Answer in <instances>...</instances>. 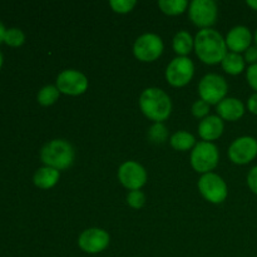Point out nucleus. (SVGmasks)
<instances>
[{
  "mask_svg": "<svg viewBox=\"0 0 257 257\" xmlns=\"http://www.w3.org/2000/svg\"><path fill=\"white\" fill-rule=\"evenodd\" d=\"M195 50L200 60L206 64L221 63L227 54V45L222 35L213 29H202L195 38Z\"/></svg>",
  "mask_w": 257,
  "mask_h": 257,
  "instance_id": "f257e3e1",
  "label": "nucleus"
},
{
  "mask_svg": "<svg viewBox=\"0 0 257 257\" xmlns=\"http://www.w3.org/2000/svg\"><path fill=\"white\" fill-rule=\"evenodd\" d=\"M140 107L143 114L156 123H162L172 112L170 95L160 88H147L140 98Z\"/></svg>",
  "mask_w": 257,
  "mask_h": 257,
  "instance_id": "f03ea898",
  "label": "nucleus"
},
{
  "mask_svg": "<svg viewBox=\"0 0 257 257\" xmlns=\"http://www.w3.org/2000/svg\"><path fill=\"white\" fill-rule=\"evenodd\" d=\"M40 158L47 167L57 171L65 170L74 161V148L64 140L50 141L42 148Z\"/></svg>",
  "mask_w": 257,
  "mask_h": 257,
  "instance_id": "7ed1b4c3",
  "label": "nucleus"
},
{
  "mask_svg": "<svg viewBox=\"0 0 257 257\" xmlns=\"http://www.w3.org/2000/svg\"><path fill=\"white\" fill-rule=\"evenodd\" d=\"M218 163V150L213 143L200 142L191 153V165L198 173H210Z\"/></svg>",
  "mask_w": 257,
  "mask_h": 257,
  "instance_id": "20e7f679",
  "label": "nucleus"
},
{
  "mask_svg": "<svg viewBox=\"0 0 257 257\" xmlns=\"http://www.w3.org/2000/svg\"><path fill=\"white\" fill-rule=\"evenodd\" d=\"M228 85L225 78L218 74H207L201 79L198 84V93L201 99L208 104H218L225 99Z\"/></svg>",
  "mask_w": 257,
  "mask_h": 257,
  "instance_id": "39448f33",
  "label": "nucleus"
},
{
  "mask_svg": "<svg viewBox=\"0 0 257 257\" xmlns=\"http://www.w3.org/2000/svg\"><path fill=\"white\" fill-rule=\"evenodd\" d=\"M193 24L202 29H210L217 19V5L213 0H193L188 10Z\"/></svg>",
  "mask_w": 257,
  "mask_h": 257,
  "instance_id": "423d86ee",
  "label": "nucleus"
},
{
  "mask_svg": "<svg viewBox=\"0 0 257 257\" xmlns=\"http://www.w3.org/2000/svg\"><path fill=\"white\" fill-rule=\"evenodd\" d=\"M195 65L187 57H177L168 64L166 79L173 87H185L192 79Z\"/></svg>",
  "mask_w": 257,
  "mask_h": 257,
  "instance_id": "0eeeda50",
  "label": "nucleus"
},
{
  "mask_svg": "<svg viewBox=\"0 0 257 257\" xmlns=\"http://www.w3.org/2000/svg\"><path fill=\"white\" fill-rule=\"evenodd\" d=\"M163 52V42L157 34L147 33L136 40L133 45L135 57L141 62H153Z\"/></svg>",
  "mask_w": 257,
  "mask_h": 257,
  "instance_id": "6e6552de",
  "label": "nucleus"
},
{
  "mask_svg": "<svg viewBox=\"0 0 257 257\" xmlns=\"http://www.w3.org/2000/svg\"><path fill=\"white\" fill-rule=\"evenodd\" d=\"M198 188L203 197L212 203H221L227 197V185L216 173H205L198 181Z\"/></svg>",
  "mask_w": 257,
  "mask_h": 257,
  "instance_id": "1a4fd4ad",
  "label": "nucleus"
},
{
  "mask_svg": "<svg viewBox=\"0 0 257 257\" xmlns=\"http://www.w3.org/2000/svg\"><path fill=\"white\" fill-rule=\"evenodd\" d=\"M57 88L63 94L80 95L87 90L88 79L78 70H63L57 78Z\"/></svg>",
  "mask_w": 257,
  "mask_h": 257,
  "instance_id": "9d476101",
  "label": "nucleus"
},
{
  "mask_svg": "<svg viewBox=\"0 0 257 257\" xmlns=\"http://www.w3.org/2000/svg\"><path fill=\"white\" fill-rule=\"evenodd\" d=\"M257 156V141L253 137H240L228 148V157L236 165H247Z\"/></svg>",
  "mask_w": 257,
  "mask_h": 257,
  "instance_id": "9b49d317",
  "label": "nucleus"
},
{
  "mask_svg": "<svg viewBox=\"0 0 257 257\" xmlns=\"http://www.w3.org/2000/svg\"><path fill=\"white\" fill-rule=\"evenodd\" d=\"M118 178L125 188L131 191L140 190L147 181V172L140 163L127 161L118 170Z\"/></svg>",
  "mask_w": 257,
  "mask_h": 257,
  "instance_id": "f8f14e48",
  "label": "nucleus"
},
{
  "mask_svg": "<svg viewBox=\"0 0 257 257\" xmlns=\"http://www.w3.org/2000/svg\"><path fill=\"white\" fill-rule=\"evenodd\" d=\"M78 245L84 252H102L109 245V235L102 228H88L79 236Z\"/></svg>",
  "mask_w": 257,
  "mask_h": 257,
  "instance_id": "ddd939ff",
  "label": "nucleus"
},
{
  "mask_svg": "<svg viewBox=\"0 0 257 257\" xmlns=\"http://www.w3.org/2000/svg\"><path fill=\"white\" fill-rule=\"evenodd\" d=\"M226 45L228 49L233 53L246 52L248 48L251 47V42H252V35L248 28L243 27V25H238V27L232 28L228 32L227 37H226Z\"/></svg>",
  "mask_w": 257,
  "mask_h": 257,
  "instance_id": "4468645a",
  "label": "nucleus"
},
{
  "mask_svg": "<svg viewBox=\"0 0 257 257\" xmlns=\"http://www.w3.org/2000/svg\"><path fill=\"white\" fill-rule=\"evenodd\" d=\"M223 132V122L218 115H207L201 120L198 125V133L205 142L220 138Z\"/></svg>",
  "mask_w": 257,
  "mask_h": 257,
  "instance_id": "2eb2a0df",
  "label": "nucleus"
},
{
  "mask_svg": "<svg viewBox=\"0 0 257 257\" xmlns=\"http://www.w3.org/2000/svg\"><path fill=\"white\" fill-rule=\"evenodd\" d=\"M217 113L221 119L235 122L243 115L245 105L237 98H225L217 104Z\"/></svg>",
  "mask_w": 257,
  "mask_h": 257,
  "instance_id": "dca6fc26",
  "label": "nucleus"
},
{
  "mask_svg": "<svg viewBox=\"0 0 257 257\" xmlns=\"http://www.w3.org/2000/svg\"><path fill=\"white\" fill-rule=\"evenodd\" d=\"M58 180H59V171L54 170L52 167H44L39 168L34 175V183L37 187L43 188V190H48L57 185Z\"/></svg>",
  "mask_w": 257,
  "mask_h": 257,
  "instance_id": "f3484780",
  "label": "nucleus"
},
{
  "mask_svg": "<svg viewBox=\"0 0 257 257\" xmlns=\"http://www.w3.org/2000/svg\"><path fill=\"white\" fill-rule=\"evenodd\" d=\"M221 64L226 73L231 75H237L245 69V58H242V55L238 53L230 52L225 55Z\"/></svg>",
  "mask_w": 257,
  "mask_h": 257,
  "instance_id": "a211bd4d",
  "label": "nucleus"
},
{
  "mask_svg": "<svg viewBox=\"0 0 257 257\" xmlns=\"http://www.w3.org/2000/svg\"><path fill=\"white\" fill-rule=\"evenodd\" d=\"M195 47V39L191 37L190 33L178 32L173 38V49L177 53L178 57H186L191 53L192 48Z\"/></svg>",
  "mask_w": 257,
  "mask_h": 257,
  "instance_id": "6ab92c4d",
  "label": "nucleus"
},
{
  "mask_svg": "<svg viewBox=\"0 0 257 257\" xmlns=\"http://www.w3.org/2000/svg\"><path fill=\"white\" fill-rule=\"evenodd\" d=\"M170 142L171 146L176 151H188L195 146L196 140L191 133L185 132V131H180V132H176L171 137Z\"/></svg>",
  "mask_w": 257,
  "mask_h": 257,
  "instance_id": "aec40b11",
  "label": "nucleus"
},
{
  "mask_svg": "<svg viewBox=\"0 0 257 257\" xmlns=\"http://www.w3.org/2000/svg\"><path fill=\"white\" fill-rule=\"evenodd\" d=\"M158 7L165 14L178 15L187 9L188 3L186 0H160Z\"/></svg>",
  "mask_w": 257,
  "mask_h": 257,
  "instance_id": "412c9836",
  "label": "nucleus"
},
{
  "mask_svg": "<svg viewBox=\"0 0 257 257\" xmlns=\"http://www.w3.org/2000/svg\"><path fill=\"white\" fill-rule=\"evenodd\" d=\"M59 90H58L57 85H45L38 93V102L42 105H52L57 102L59 98Z\"/></svg>",
  "mask_w": 257,
  "mask_h": 257,
  "instance_id": "4be33fe9",
  "label": "nucleus"
},
{
  "mask_svg": "<svg viewBox=\"0 0 257 257\" xmlns=\"http://www.w3.org/2000/svg\"><path fill=\"white\" fill-rule=\"evenodd\" d=\"M25 35L18 28H12V29H7L4 35V42L10 47H20L24 43Z\"/></svg>",
  "mask_w": 257,
  "mask_h": 257,
  "instance_id": "5701e85b",
  "label": "nucleus"
},
{
  "mask_svg": "<svg viewBox=\"0 0 257 257\" xmlns=\"http://www.w3.org/2000/svg\"><path fill=\"white\" fill-rule=\"evenodd\" d=\"M148 136H150V140L152 141V142L163 143L167 140V128H166L162 123H155V124L151 127Z\"/></svg>",
  "mask_w": 257,
  "mask_h": 257,
  "instance_id": "b1692460",
  "label": "nucleus"
},
{
  "mask_svg": "<svg viewBox=\"0 0 257 257\" xmlns=\"http://www.w3.org/2000/svg\"><path fill=\"white\" fill-rule=\"evenodd\" d=\"M109 5L115 13L125 14L136 7V2L135 0H110Z\"/></svg>",
  "mask_w": 257,
  "mask_h": 257,
  "instance_id": "393cba45",
  "label": "nucleus"
},
{
  "mask_svg": "<svg viewBox=\"0 0 257 257\" xmlns=\"http://www.w3.org/2000/svg\"><path fill=\"white\" fill-rule=\"evenodd\" d=\"M127 202L133 208H142L146 203V196L142 191H131L127 196Z\"/></svg>",
  "mask_w": 257,
  "mask_h": 257,
  "instance_id": "a878e982",
  "label": "nucleus"
},
{
  "mask_svg": "<svg viewBox=\"0 0 257 257\" xmlns=\"http://www.w3.org/2000/svg\"><path fill=\"white\" fill-rule=\"evenodd\" d=\"M208 110H210V104L206 103L205 100L200 99L197 102L193 103L192 105V114L196 118H206V115L208 114Z\"/></svg>",
  "mask_w": 257,
  "mask_h": 257,
  "instance_id": "bb28decb",
  "label": "nucleus"
},
{
  "mask_svg": "<svg viewBox=\"0 0 257 257\" xmlns=\"http://www.w3.org/2000/svg\"><path fill=\"white\" fill-rule=\"evenodd\" d=\"M246 78H247V82L248 84H250V87L252 88V89H255L257 93V63L256 64L250 65V67L247 68Z\"/></svg>",
  "mask_w": 257,
  "mask_h": 257,
  "instance_id": "cd10ccee",
  "label": "nucleus"
},
{
  "mask_svg": "<svg viewBox=\"0 0 257 257\" xmlns=\"http://www.w3.org/2000/svg\"><path fill=\"white\" fill-rule=\"evenodd\" d=\"M247 185L248 187H250V190L257 195V166H255V167L248 172Z\"/></svg>",
  "mask_w": 257,
  "mask_h": 257,
  "instance_id": "c85d7f7f",
  "label": "nucleus"
},
{
  "mask_svg": "<svg viewBox=\"0 0 257 257\" xmlns=\"http://www.w3.org/2000/svg\"><path fill=\"white\" fill-rule=\"evenodd\" d=\"M245 62L250 63L251 65L257 63V45H251L245 52Z\"/></svg>",
  "mask_w": 257,
  "mask_h": 257,
  "instance_id": "c756f323",
  "label": "nucleus"
},
{
  "mask_svg": "<svg viewBox=\"0 0 257 257\" xmlns=\"http://www.w3.org/2000/svg\"><path fill=\"white\" fill-rule=\"evenodd\" d=\"M247 108L252 114L257 115V93H253L247 100Z\"/></svg>",
  "mask_w": 257,
  "mask_h": 257,
  "instance_id": "7c9ffc66",
  "label": "nucleus"
},
{
  "mask_svg": "<svg viewBox=\"0 0 257 257\" xmlns=\"http://www.w3.org/2000/svg\"><path fill=\"white\" fill-rule=\"evenodd\" d=\"M5 32H7V29L4 28V25H3V23L0 22V43L4 40V35H5Z\"/></svg>",
  "mask_w": 257,
  "mask_h": 257,
  "instance_id": "2f4dec72",
  "label": "nucleus"
},
{
  "mask_svg": "<svg viewBox=\"0 0 257 257\" xmlns=\"http://www.w3.org/2000/svg\"><path fill=\"white\" fill-rule=\"evenodd\" d=\"M246 4H247L250 8H252L253 10H257V0H247Z\"/></svg>",
  "mask_w": 257,
  "mask_h": 257,
  "instance_id": "473e14b6",
  "label": "nucleus"
},
{
  "mask_svg": "<svg viewBox=\"0 0 257 257\" xmlns=\"http://www.w3.org/2000/svg\"><path fill=\"white\" fill-rule=\"evenodd\" d=\"M2 65H3V55L2 53H0V68H2Z\"/></svg>",
  "mask_w": 257,
  "mask_h": 257,
  "instance_id": "72a5a7b5",
  "label": "nucleus"
},
{
  "mask_svg": "<svg viewBox=\"0 0 257 257\" xmlns=\"http://www.w3.org/2000/svg\"><path fill=\"white\" fill-rule=\"evenodd\" d=\"M255 42H256V45H257V30H256V33H255Z\"/></svg>",
  "mask_w": 257,
  "mask_h": 257,
  "instance_id": "f704fd0d",
  "label": "nucleus"
}]
</instances>
